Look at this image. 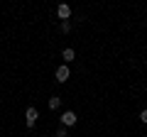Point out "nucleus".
I'll use <instances>...</instances> for the list:
<instances>
[{
    "label": "nucleus",
    "instance_id": "obj_9",
    "mask_svg": "<svg viewBox=\"0 0 147 137\" xmlns=\"http://www.w3.org/2000/svg\"><path fill=\"white\" fill-rule=\"evenodd\" d=\"M140 120H142V122L147 125V110H142V113H140Z\"/></svg>",
    "mask_w": 147,
    "mask_h": 137
},
{
    "label": "nucleus",
    "instance_id": "obj_3",
    "mask_svg": "<svg viewBox=\"0 0 147 137\" xmlns=\"http://www.w3.org/2000/svg\"><path fill=\"white\" fill-rule=\"evenodd\" d=\"M25 118H27V127H34V122H37V118H39V113H37V108H27V113H25Z\"/></svg>",
    "mask_w": 147,
    "mask_h": 137
},
{
    "label": "nucleus",
    "instance_id": "obj_4",
    "mask_svg": "<svg viewBox=\"0 0 147 137\" xmlns=\"http://www.w3.org/2000/svg\"><path fill=\"white\" fill-rule=\"evenodd\" d=\"M57 15H59V20H61V22H64V20H69V17H71V7L64 3V5H59V7H57Z\"/></svg>",
    "mask_w": 147,
    "mask_h": 137
},
{
    "label": "nucleus",
    "instance_id": "obj_5",
    "mask_svg": "<svg viewBox=\"0 0 147 137\" xmlns=\"http://www.w3.org/2000/svg\"><path fill=\"white\" fill-rule=\"evenodd\" d=\"M61 56H64V61H74V56H76V54H74V49L71 47H69V49H64V52H61Z\"/></svg>",
    "mask_w": 147,
    "mask_h": 137
},
{
    "label": "nucleus",
    "instance_id": "obj_8",
    "mask_svg": "<svg viewBox=\"0 0 147 137\" xmlns=\"http://www.w3.org/2000/svg\"><path fill=\"white\" fill-rule=\"evenodd\" d=\"M57 137H66V127H59V130H57Z\"/></svg>",
    "mask_w": 147,
    "mask_h": 137
},
{
    "label": "nucleus",
    "instance_id": "obj_7",
    "mask_svg": "<svg viewBox=\"0 0 147 137\" xmlns=\"http://www.w3.org/2000/svg\"><path fill=\"white\" fill-rule=\"evenodd\" d=\"M61 32H71V22H69V20L61 22Z\"/></svg>",
    "mask_w": 147,
    "mask_h": 137
},
{
    "label": "nucleus",
    "instance_id": "obj_1",
    "mask_svg": "<svg viewBox=\"0 0 147 137\" xmlns=\"http://www.w3.org/2000/svg\"><path fill=\"white\" fill-rule=\"evenodd\" d=\"M76 120H79V118H76V113H74V110H66V113L61 115V125H64V127L76 125Z\"/></svg>",
    "mask_w": 147,
    "mask_h": 137
},
{
    "label": "nucleus",
    "instance_id": "obj_2",
    "mask_svg": "<svg viewBox=\"0 0 147 137\" xmlns=\"http://www.w3.org/2000/svg\"><path fill=\"white\" fill-rule=\"evenodd\" d=\"M69 76H71V71H69V66H66V64L57 68V81H59V83H66V81H69Z\"/></svg>",
    "mask_w": 147,
    "mask_h": 137
},
{
    "label": "nucleus",
    "instance_id": "obj_6",
    "mask_svg": "<svg viewBox=\"0 0 147 137\" xmlns=\"http://www.w3.org/2000/svg\"><path fill=\"white\" fill-rule=\"evenodd\" d=\"M59 105H61V98H59V95H52V98H49V108H52V110H57Z\"/></svg>",
    "mask_w": 147,
    "mask_h": 137
}]
</instances>
